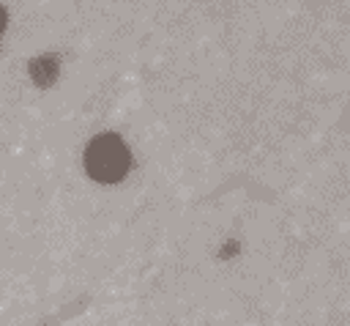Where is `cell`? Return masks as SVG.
I'll use <instances>...</instances> for the list:
<instances>
[{"instance_id": "cell-1", "label": "cell", "mask_w": 350, "mask_h": 326, "mask_svg": "<svg viewBox=\"0 0 350 326\" xmlns=\"http://www.w3.org/2000/svg\"><path fill=\"white\" fill-rule=\"evenodd\" d=\"M131 167L129 145L118 134H96L85 148V170L98 184H118Z\"/></svg>"}, {"instance_id": "cell-2", "label": "cell", "mask_w": 350, "mask_h": 326, "mask_svg": "<svg viewBox=\"0 0 350 326\" xmlns=\"http://www.w3.org/2000/svg\"><path fill=\"white\" fill-rule=\"evenodd\" d=\"M55 71H57L55 58H41V60L33 63V77H36L38 85H49L55 79Z\"/></svg>"}, {"instance_id": "cell-3", "label": "cell", "mask_w": 350, "mask_h": 326, "mask_svg": "<svg viewBox=\"0 0 350 326\" xmlns=\"http://www.w3.org/2000/svg\"><path fill=\"white\" fill-rule=\"evenodd\" d=\"M3 27H5V11H3V5H0V33H3Z\"/></svg>"}]
</instances>
